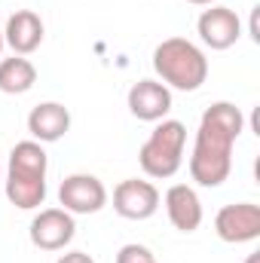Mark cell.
<instances>
[{
	"label": "cell",
	"mask_w": 260,
	"mask_h": 263,
	"mask_svg": "<svg viewBox=\"0 0 260 263\" xmlns=\"http://www.w3.org/2000/svg\"><path fill=\"white\" fill-rule=\"evenodd\" d=\"M159 190L150 181H138V178H126L114 187V211L126 220H147L159 211Z\"/></svg>",
	"instance_id": "obj_9"
},
{
	"label": "cell",
	"mask_w": 260,
	"mask_h": 263,
	"mask_svg": "<svg viewBox=\"0 0 260 263\" xmlns=\"http://www.w3.org/2000/svg\"><path fill=\"white\" fill-rule=\"evenodd\" d=\"M245 263H260V254H248V260Z\"/></svg>",
	"instance_id": "obj_18"
},
{
	"label": "cell",
	"mask_w": 260,
	"mask_h": 263,
	"mask_svg": "<svg viewBox=\"0 0 260 263\" xmlns=\"http://www.w3.org/2000/svg\"><path fill=\"white\" fill-rule=\"evenodd\" d=\"M43 18L31 9H18L6 18V28H3V43L12 49V55H31L40 49L43 43Z\"/></svg>",
	"instance_id": "obj_12"
},
{
	"label": "cell",
	"mask_w": 260,
	"mask_h": 263,
	"mask_svg": "<svg viewBox=\"0 0 260 263\" xmlns=\"http://www.w3.org/2000/svg\"><path fill=\"white\" fill-rule=\"evenodd\" d=\"M37 83V67L28 55L0 59V92L6 95H25Z\"/></svg>",
	"instance_id": "obj_14"
},
{
	"label": "cell",
	"mask_w": 260,
	"mask_h": 263,
	"mask_svg": "<svg viewBox=\"0 0 260 263\" xmlns=\"http://www.w3.org/2000/svg\"><path fill=\"white\" fill-rule=\"evenodd\" d=\"M28 132L40 144H55L70 132V110L62 101H43L28 114Z\"/></svg>",
	"instance_id": "obj_13"
},
{
	"label": "cell",
	"mask_w": 260,
	"mask_h": 263,
	"mask_svg": "<svg viewBox=\"0 0 260 263\" xmlns=\"http://www.w3.org/2000/svg\"><path fill=\"white\" fill-rule=\"evenodd\" d=\"M59 202H62V208L70 211L73 217L77 214H98L107 205V187L95 175L77 172V175H67L65 181H62Z\"/></svg>",
	"instance_id": "obj_7"
},
{
	"label": "cell",
	"mask_w": 260,
	"mask_h": 263,
	"mask_svg": "<svg viewBox=\"0 0 260 263\" xmlns=\"http://www.w3.org/2000/svg\"><path fill=\"white\" fill-rule=\"evenodd\" d=\"M245 132V114L233 101L205 107L190 153V178L199 187H220L233 172V147Z\"/></svg>",
	"instance_id": "obj_1"
},
{
	"label": "cell",
	"mask_w": 260,
	"mask_h": 263,
	"mask_svg": "<svg viewBox=\"0 0 260 263\" xmlns=\"http://www.w3.org/2000/svg\"><path fill=\"white\" fill-rule=\"evenodd\" d=\"M46 172H49V156L40 141H18L9 150L6 175H3V190L9 205L22 211H34L46 202Z\"/></svg>",
	"instance_id": "obj_2"
},
{
	"label": "cell",
	"mask_w": 260,
	"mask_h": 263,
	"mask_svg": "<svg viewBox=\"0 0 260 263\" xmlns=\"http://www.w3.org/2000/svg\"><path fill=\"white\" fill-rule=\"evenodd\" d=\"M3 46H6V43H3V28H0V59H3Z\"/></svg>",
	"instance_id": "obj_19"
},
{
	"label": "cell",
	"mask_w": 260,
	"mask_h": 263,
	"mask_svg": "<svg viewBox=\"0 0 260 263\" xmlns=\"http://www.w3.org/2000/svg\"><path fill=\"white\" fill-rule=\"evenodd\" d=\"M196 34H199V40L208 49L224 52V49H230V46L239 43V37H242V18L236 15V9L214 3L208 9H202V15L196 22Z\"/></svg>",
	"instance_id": "obj_8"
},
{
	"label": "cell",
	"mask_w": 260,
	"mask_h": 263,
	"mask_svg": "<svg viewBox=\"0 0 260 263\" xmlns=\"http://www.w3.org/2000/svg\"><path fill=\"white\" fill-rule=\"evenodd\" d=\"M214 233L227 245H245L260 239V205L254 202L224 205L214 214Z\"/></svg>",
	"instance_id": "obj_5"
},
{
	"label": "cell",
	"mask_w": 260,
	"mask_h": 263,
	"mask_svg": "<svg viewBox=\"0 0 260 263\" xmlns=\"http://www.w3.org/2000/svg\"><path fill=\"white\" fill-rule=\"evenodd\" d=\"M153 70L159 83L178 92H196L208 80V59L187 37H169L153 49Z\"/></svg>",
	"instance_id": "obj_3"
},
{
	"label": "cell",
	"mask_w": 260,
	"mask_h": 263,
	"mask_svg": "<svg viewBox=\"0 0 260 263\" xmlns=\"http://www.w3.org/2000/svg\"><path fill=\"white\" fill-rule=\"evenodd\" d=\"M55 263H95V257H89L86 251H65Z\"/></svg>",
	"instance_id": "obj_16"
},
{
	"label": "cell",
	"mask_w": 260,
	"mask_h": 263,
	"mask_svg": "<svg viewBox=\"0 0 260 263\" xmlns=\"http://www.w3.org/2000/svg\"><path fill=\"white\" fill-rule=\"evenodd\" d=\"M162 202H165V214H169V220H172L175 230L196 233L202 227V217H205L202 199H199V193H196L190 184H172L165 190Z\"/></svg>",
	"instance_id": "obj_11"
},
{
	"label": "cell",
	"mask_w": 260,
	"mask_h": 263,
	"mask_svg": "<svg viewBox=\"0 0 260 263\" xmlns=\"http://www.w3.org/2000/svg\"><path fill=\"white\" fill-rule=\"evenodd\" d=\"M184 147H187V126L181 120H159L150 138L138 150V162L147 178L169 181L184 165Z\"/></svg>",
	"instance_id": "obj_4"
},
{
	"label": "cell",
	"mask_w": 260,
	"mask_h": 263,
	"mask_svg": "<svg viewBox=\"0 0 260 263\" xmlns=\"http://www.w3.org/2000/svg\"><path fill=\"white\" fill-rule=\"evenodd\" d=\"M129 114L141 123H159L172 110V89L159 80H138L126 95Z\"/></svg>",
	"instance_id": "obj_10"
},
{
	"label": "cell",
	"mask_w": 260,
	"mask_h": 263,
	"mask_svg": "<svg viewBox=\"0 0 260 263\" xmlns=\"http://www.w3.org/2000/svg\"><path fill=\"white\" fill-rule=\"evenodd\" d=\"M187 3H193V6H214L217 0H187Z\"/></svg>",
	"instance_id": "obj_17"
},
{
	"label": "cell",
	"mask_w": 260,
	"mask_h": 263,
	"mask_svg": "<svg viewBox=\"0 0 260 263\" xmlns=\"http://www.w3.org/2000/svg\"><path fill=\"white\" fill-rule=\"evenodd\" d=\"M0 184H3V168H0Z\"/></svg>",
	"instance_id": "obj_20"
},
{
	"label": "cell",
	"mask_w": 260,
	"mask_h": 263,
	"mask_svg": "<svg viewBox=\"0 0 260 263\" xmlns=\"http://www.w3.org/2000/svg\"><path fill=\"white\" fill-rule=\"evenodd\" d=\"M31 245L40 251H65L77 236V220L65 208H43L31 220Z\"/></svg>",
	"instance_id": "obj_6"
},
{
	"label": "cell",
	"mask_w": 260,
	"mask_h": 263,
	"mask_svg": "<svg viewBox=\"0 0 260 263\" xmlns=\"http://www.w3.org/2000/svg\"><path fill=\"white\" fill-rule=\"evenodd\" d=\"M117 263H156L153 251L147 245H138V242H129L117 251Z\"/></svg>",
	"instance_id": "obj_15"
}]
</instances>
